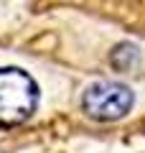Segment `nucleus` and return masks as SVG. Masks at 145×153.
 Listing matches in <instances>:
<instances>
[{
	"label": "nucleus",
	"instance_id": "1",
	"mask_svg": "<svg viewBox=\"0 0 145 153\" xmlns=\"http://www.w3.org/2000/svg\"><path fill=\"white\" fill-rule=\"evenodd\" d=\"M38 107V84L18 66L0 69V125H21Z\"/></svg>",
	"mask_w": 145,
	"mask_h": 153
},
{
	"label": "nucleus",
	"instance_id": "2",
	"mask_svg": "<svg viewBox=\"0 0 145 153\" xmlns=\"http://www.w3.org/2000/svg\"><path fill=\"white\" fill-rule=\"evenodd\" d=\"M135 94L127 84L120 82H94L87 87L84 97H81V107L92 120L109 123L120 120L132 110Z\"/></svg>",
	"mask_w": 145,
	"mask_h": 153
},
{
	"label": "nucleus",
	"instance_id": "3",
	"mask_svg": "<svg viewBox=\"0 0 145 153\" xmlns=\"http://www.w3.org/2000/svg\"><path fill=\"white\" fill-rule=\"evenodd\" d=\"M138 56H140V54H138V49H135L132 44H120V46H115V51H112V56H109V61H112L115 69L127 71L130 66H135Z\"/></svg>",
	"mask_w": 145,
	"mask_h": 153
}]
</instances>
